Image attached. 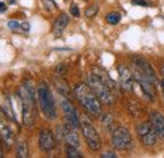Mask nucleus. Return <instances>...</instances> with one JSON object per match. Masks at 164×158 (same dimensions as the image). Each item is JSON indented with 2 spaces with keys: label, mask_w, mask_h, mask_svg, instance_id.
<instances>
[{
  "label": "nucleus",
  "mask_w": 164,
  "mask_h": 158,
  "mask_svg": "<svg viewBox=\"0 0 164 158\" xmlns=\"http://www.w3.org/2000/svg\"><path fill=\"white\" fill-rule=\"evenodd\" d=\"M66 72H67V66H66V65L61 63V65L57 66V68H56L57 76H63V75H66Z\"/></svg>",
  "instance_id": "nucleus-24"
},
{
  "label": "nucleus",
  "mask_w": 164,
  "mask_h": 158,
  "mask_svg": "<svg viewBox=\"0 0 164 158\" xmlns=\"http://www.w3.org/2000/svg\"><path fill=\"white\" fill-rule=\"evenodd\" d=\"M119 80H120V86L125 91H131L134 89V75L132 72L126 67L125 65H120L119 68Z\"/></svg>",
  "instance_id": "nucleus-9"
},
{
  "label": "nucleus",
  "mask_w": 164,
  "mask_h": 158,
  "mask_svg": "<svg viewBox=\"0 0 164 158\" xmlns=\"http://www.w3.org/2000/svg\"><path fill=\"white\" fill-rule=\"evenodd\" d=\"M54 135L49 129H42L39 133V147L43 152H49L54 148Z\"/></svg>",
  "instance_id": "nucleus-11"
},
{
  "label": "nucleus",
  "mask_w": 164,
  "mask_h": 158,
  "mask_svg": "<svg viewBox=\"0 0 164 158\" xmlns=\"http://www.w3.org/2000/svg\"><path fill=\"white\" fill-rule=\"evenodd\" d=\"M131 61H132V67H134V68H138V70L143 71L144 73H147V75L150 76L151 79L157 80L155 72H154L151 65H150V63L147 60H144L143 57H139V56H134V57L131 58Z\"/></svg>",
  "instance_id": "nucleus-12"
},
{
  "label": "nucleus",
  "mask_w": 164,
  "mask_h": 158,
  "mask_svg": "<svg viewBox=\"0 0 164 158\" xmlns=\"http://www.w3.org/2000/svg\"><path fill=\"white\" fill-rule=\"evenodd\" d=\"M54 83H56V87L59 91V94L67 98L68 95H69V89L67 86V83L63 80H61V79H54Z\"/></svg>",
  "instance_id": "nucleus-17"
},
{
  "label": "nucleus",
  "mask_w": 164,
  "mask_h": 158,
  "mask_svg": "<svg viewBox=\"0 0 164 158\" xmlns=\"http://www.w3.org/2000/svg\"><path fill=\"white\" fill-rule=\"evenodd\" d=\"M149 123L151 124L153 129L159 139H164V117L159 111H150Z\"/></svg>",
  "instance_id": "nucleus-10"
},
{
  "label": "nucleus",
  "mask_w": 164,
  "mask_h": 158,
  "mask_svg": "<svg viewBox=\"0 0 164 158\" xmlns=\"http://www.w3.org/2000/svg\"><path fill=\"white\" fill-rule=\"evenodd\" d=\"M162 89L164 90V76L162 77Z\"/></svg>",
  "instance_id": "nucleus-31"
},
{
  "label": "nucleus",
  "mask_w": 164,
  "mask_h": 158,
  "mask_svg": "<svg viewBox=\"0 0 164 158\" xmlns=\"http://www.w3.org/2000/svg\"><path fill=\"white\" fill-rule=\"evenodd\" d=\"M3 157V147H2V141H0V158Z\"/></svg>",
  "instance_id": "nucleus-30"
},
{
  "label": "nucleus",
  "mask_w": 164,
  "mask_h": 158,
  "mask_svg": "<svg viewBox=\"0 0 164 158\" xmlns=\"http://www.w3.org/2000/svg\"><path fill=\"white\" fill-rule=\"evenodd\" d=\"M63 137L68 144L73 145V147H80V138H78V134H77V129L72 128L71 125L66 124L63 125Z\"/></svg>",
  "instance_id": "nucleus-13"
},
{
  "label": "nucleus",
  "mask_w": 164,
  "mask_h": 158,
  "mask_svg": "<svg viewBox=\"0 0 164 158\" xmlns=\"http://www.w3.org/2000/svg\"><path fill=\"white\" fill-rule=\"evenodd\" d=\"M68 23H69V17L66 13H62V14H61L56 19V22L53 24V34H54L56 38L61 37V34L63 33V30L66 29V27L68 25Z\"/></svg>",
  "instance_id": "nucleus-15"
},
{
  "label": "nucleus",
  "mask_w": 164,
  "mask_h": 158,
  "mask_svg": "<svg viewBox=\"0 0 164 158\" xmlns=\"http://www.w3.org/2000/svg\"><path fill=\"white\" fill-rule=\"evenodd\" d=\"M19 98L22 102V117L23 123L27 126H32L37 117V105H35V92L32 83H23L19 89Z\"/></svg>",
  "instance_id": "nucleus-1"
},
{
  "label": "nucleus",
  "mask_w": 164,
  "mask_h": 158,
  "mask_svg": "<svg viewBox=\"0 0 164 158\" xmlns=\"http://www.w3.org/2000/svg\"><path fill=\"white\" fill-rule=\"evenodd\" d=\"M86 80H87V85L96 94V96L100 99V101H102L106 105L115 104V96L112 95V90L104 81H101V79L97 75H95L94 72H91L87 75Z\"/></svg>",
  "instance_id": "nucleus-3"
},
{
  "label": "nucleus",
  "mask_w": 164,
  "mask_h": 158,
  "mask_svg": "<svg viewBox=\"0 0 164 158\" xmlns=\"http://www.w3.org/2000/svg\"><path fill=\"white\" fill-rule=\"evenodd\" d=\"M101 157L102 158H116V154L114 152H106V153L102 154Z\"/></svg>",
  "instance_id": "nucleus-27"
},
{
  "label": "nucleus",
  "mask_w": 164,
  "mask_h": 158,
  "mask_svg": "<svg viewBox=\"0 0 164 158\" xmlns=\"http://www.w3.org/2000/svg\"><path fill=\"white\" fill-rule=\"evenodd\" d=\"M92 72H94L95 75H97V76L101 79V81H104L112 91H116V89H117L116 83H115L114 80H112V79L109 76L107 72H105L104 70H101V68H97V67H94V68H92Z\"/></svg>",
  "instance_id": "nucleus-16"
},
{
  "label": "nucleus",
  "mask_w": 164,
  "mask_h": 158,
  "mask_svg": "<svg viewBox=\"0 0 164 158\" xmlns=\"http://www.w3.org/2000/svg\"><path fill=\"white\" fill-rule=\"evenodd\" d=\"M17 154L19 158H25L28 157V148L24 142H18L17 143Z\"/></svg>",
  "instance_id": "nucleus-18"
},
{
  "label": "nucleus",
  "mask_w": 164,
  "mask_h": 158,
  "mask_svg": "<svg viewBox=\"0 0 164 158\" xmlns=\"http://www.w3.org/2000/svg\"><path fill=\"white\" fill-rule=\"evenodd\" d=\"M0 137L5 141V143L8 145H12V143L14 142V137H13V132L10 130V126L8 125L4 115L0 113Z\"/></svg>",
  "instance_id": "nucleus-14"
},
{
  "label": "nucleus",
  "mask_w": 164,
  "mask_h": 158,
  "mask_svg": "<svg viewBox=\"0 0 164 158\" xmlns=\"http://www.w3.org/2000/svg\"><path fill=\"white\" fill-rule=\"evenodd\" d=\"M37 94H38L39 106L42 109L44 117L49 120H54L57 118V110H56V105H54L53 96H52V94H50L49 87L44 82H40L38 85Z\"/></svg>",
  "instance_id": "nucleus-4"
},
{
  "label": "nucleus",
  "mask_w": 164,
  "mask_h": 158,
  "mask_svg": "<svg viewBox=\"0 0 164 158\" xmlns=\"http://www.w3.org/2000/svg\"><path fill=\"white\" fill-rule=\"evenodd\" d=\"M131 4L132 5H139V6H148L149 5L145 0H132Z\"/></svg>",
  "instance_id": "nucleus-26"
},
{
  "label": "nucleus",
  "mask_w": 164,
  "mask_h": 158,
  "mask_svg": "<svg viewBox=\"0 0 164 158\" xmlns=\"http://www.w3.org/2000/svg\"><path fill=\"white\" fill-rule=\"evenodd\" d=\"M136 134L145 147H153L157 142V134L150 123H140L136 125Z\"/></svg>",
  "instance_id": "nucleus-7"
},
{
  "label": "nucleus",
  "mask_w": 164,
  "mask_h": 158,
  "mask_svg": "<svg viewBox=\"0 0 164 158\" xmlns=\"http://www.w3.org/2000/svg\"><path fill=\"white\" fill-rule=\"evenodd\" d=\"M6 9H8L6 4H5V3H3V2H0V13H4Z\"/></svg>",
  "instance_id": "nucleus-29"
},
{
  "label": "nucleus",
  "mask_w": 164,
  "mask_h": 158,
  "mask_svg": "<svg viewBox=\"0 0 164 158\" xmlns=\"http://www.w3.org/2000/svg\"><path fill=\"white\" fill-rule=\"evenodd\" d=\"M120 19H121V14L119 12H111V13H109L106 15V20L110 24H112V25L117 24L120 22Z\"/></svg>",
  "instance_id": "nucleus-20"
},
{
  "label": "nucleus",
  "mask_w": 164,
  "mask_h": 158,
  "mask_svg": "<svg viewBox=\"0 0 164 158\" xmlns=\"http://www.w3.org/2000/svg\"><path fill=\"white\" fill-rule=\"evenodd\" d=\"M61 106H62V111H63V115H65V123L71 125L75 129H78L81 126V121L78 119L77 111L73 108V105L71 104V101L63 100L62 104H61Z\"/></svg>",
  "instance_id": "nucleus-8"
},
{
  "label": "nucleus",
  "mask_w": 164,
  "mask_h": 158,
  "mask_svg": "<svg viewBox=\"0 0 164 158\" xmlns=\"http://www.w3.org/2000/svg\"><path fill=\"white\" fill-rule=\"evenodd\" d=\"M97 12H99V5H97V4H92V5H90L88 8H86L85 15H86L87 18H92V17H95V15L97 14Z\"/></svg>",
  "instance_id": "nucleus-21"
},
{
  "label": "nucleus",
  "mask_w": 164,
  "mask_h": 158,
  "mask_svg": "<svg viewBox=\"0 0 164 158\" xmlns=\"http://www.w3.org/2000/svg\"><path fill=\"white\" fill-rule=\"evenodd\" d=\"M163 99H164V95H163Z\"/></svg>",
  "instance_id": "nucleus-32"
},
{
  "label": "nucleus",
  "mask_w": 164,
  "mask_h": 158,
  "mask_svg": "<svg viewBox=\"0 0 164 158\" xmlns=\"http://www.w3.org/2000/svg\"><path fill=\"white\" fill-rule=\"evenodd\" d=\"M81 129H82V133H84L85 141L88 145V148L94 152H97L101 148V139L96 129L94 128V125L91 124V121L86 117L81 119Z\"/></svg>",
  "instance_id": "nucleus-5"
},
{
  "label": "nucleus",
  "mask_w": 164,
  "mask_h": 158,
  "mask_svg": "<svg viewBox=\"0 0 164 158\" xmlns=\"http://www.w3.org/2000/svg\"><path fill=\"white\" fill-rule=\"evenodd\" d=\"M8 27H9V29H12V30H19L20 28H22V24H20L19 22H17V20H9Z\"/></svg>",
  "instance_id": "nucleus-23"
},
{
  "label": "nucleus",
  "mask_w": 164,
  "mask_h": 158,
  "mask_svg": "<svg viewBox=\"0 0 164 158\" xmlns=\"http://www.w3.org/2000/svg\"><path fill=\"white\" fill-rule=\"evenodd\" d=\"M43 5L44 9L48 10V12H53V10L57 9V4L54 3V0H43Z\"/></svg>",
  "instance_id": "nucleus-22"
},
{
  "label": "nucleus",
  "mask_w": 164,
  "mask_h": 158,
  "mask_svg": "<svg viewBox=\"0 0 164 158\" xmlns=\"http://www.w3.org/2000/svg\"><path fill=\"white\" fill-rule=\"evenodd\" d=\"M75 95L80 104L86 109V111L92 117H100L101 115V104L100 99L96 94L86 83H77L75 86Z\"/></svg>",
  "instance_id": "nucleus-2"
},
{
  "label": "nucleus",
  "mask_w": 164,
  "mask_h": 158,
  "mask_svg": "<svg viewBox=\"0 0 164 158\" xmlns=\"http://www.w3.org/2000/svg\"><path fill=\"white\" fill-rule=\"evenodd\" d=\"M71 14H72L73 17H76V18H78L80 17V9H78V6L76 5V4H72L71 5Z\"/></svg>",
  "instance_id": "nucleus-25"
},
{
  "label": "nucleus",
  "mask_w": 164,
  "mask_h": 158,
  "mask_svg": "<svg viewBox=\"0 0 164 158\" xmlns=\"http://www.w3.org/2000/svg\"><path fill=\"white\" fill-rule=\"evenodd\" d=\"M66 154H67L68 158H81L82 157L81 152L77 149V147H73L71 144L66 148Z\"/></svg>",
  "instance_id": "nucleus-19"
},
{
  "label": "nucleus",
  "mask_w": 164,
  "mask_h": 158,
  "mask_svg": "<svg viewBox=\"0 0 164 158\" xmlns=\"http://www.w3.org/2000/svg\"><path fill=\"white\" fill-rule=\"evenodd\" d=\"M111 143L114 145V148L119 151H124L126 149L129 144L131 143V135L128 129H125L124 126H117L115 130L112 132L111 137Z\"/></svg>",
  "instance_id": "nucleus-6"
},
{
  "label": "nucleus",
  "mask_w": 164,
  "mask_h": 158,
  "mask_svg": "<svg viewBox=\"0 0 164 158\" xmlns=\"http://www.w3.org/2000/svg\"><path fill=\"white\" fill-rule=\"evenodd\" d=\"M22 29H23L24 32H28V30L30 29V25H29V23H28V22H24V23H22Z\"/></svg>",
  "instance_id": "nucleus-28"
}]
</instances>
